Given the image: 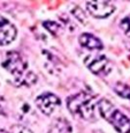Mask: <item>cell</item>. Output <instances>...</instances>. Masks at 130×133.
<instances>
[{"mask_svg": "<svg viewBox=\"0 0 130 133\" xmlns=\"http://www.w3.org/2000/svg\"><path fill=\"white\" fill-rule=\"evenodd\" d=\"M2 67L7 70L9 73L16 78V81L21 85L24 86H31L35 85L37 81V76L34 72L28 70V64L21 55L15 51H9L6 53L4 60H2Z\"/></svg>", "mask_w": 130, "mask_h": 133, "instance_id": "6da1fadb", "label": "cell"}, {"mask_svg": "<svg viewBox=\"0 0 130 133\" xmlns=\"http://www.w3.org/2000/svg\"><path fill=\"white\" fill-rule=\"evenodd\" d=\"M97 108L100 116L106 119L119 133H130V119L109 101L100 99L97 103Z\"/></svg>", "mask_w": 130, "mask_h": 133, "instance_id": "7a4b0ae2", "label": "cell"}, {"mask_svg": "<svg viewBox=\"0 0 130 133\" xmlns=\"http://www.w3.org/2000/svg\"><path fill=\"white\" fill-rule=\"evenodd\" d=\"M67 108L73 115L81 117L85 121H93L95 119V102L93 97L85 91L71 95L67 99Z\"/></svg>", "mask_w": 130, "mask_h": 133, "instance_id": "3957f363", "label": "cell"}, {"mask_svg": "<svg viewBox=\"0 0 130 133\" xmlns=\"http://www.w3.org/2000/svg\"><path fill=\"white\" fill-rule=\"evenodd\" d=\"M83 61L96 75H108L112 72V64L105 55H88Z\"/></svg>", "mask_w": 130, "mask_h": 133, "instance_id": "277c9868", "label": "cell"}, {"mask_svg": "<svg viewBox=\"0 0 130 133\" xmlns=\"http://www.w3.org/2000/svg\"><path fill=\"white\" fill-rule=\"evenodd\" d=\"M36 105L44 115L51 116L61 105V99L53 93H43L36 98Z\"/></svg>", "mask_w": 130, "mask_h": 133, "instance_id": "5b68a950", "label": "cell"}, {"mask_svg": "<svg viewBox=\"0 0 130 133\" xmlns=\"http://www.w3.org/2000/svg\"><path fill=\"white\" fill-rule=\"evenodd\" d=\"M86 11L96 19H106L115 11V6L108 1H88Z\"/></svg>", "mask_w": 130, "mask_h": 133, "instance_id": "8992f818", "label": "cell"}, {"mask_svg": "<svg viewBox=\"0 0 130 133\" xmlns=\"http://www.w3.org/2000/svg\"><path fill=\"white\" fill-rule=\"evenodd\" d=\"M16 28L11 21L0 15V45H8L16 38Z\"/></svg>", "mask_w": 130, "mask_h": 133, "instance_id": "52a82bcc", "label": "cell"}, {"mask_svg": "<svg viewBox=\"0 0 130 133\" xmlns=\"http://www.w3.org/2000/svg\"><path fill=\"white\" fill-rule=\"evenodd\" d=\"M78 42L83 48L88 49L90 51H99L104 48V44L98 37L95 35L89 34V32H84L78 38Z\"/></svg>", "mask_w": 130, "mask_h": 133, "instance_id": "ba28073f", "label": "cell"}, {"mask_svg": "<svg viewBox=\"0 0 130 133\" xmlns=\"http://www.w3.org/2000/svg\"><path fill=\"white\" fill-rule=\"evenodd\" d=\"M71 125L66 118H58L51 124L48 133H70Z\"/></svg>", "mask_w": 130, "mask_h": 133, "instance_id": "9c48e42d", "label": "cell"}, {"mask_svg": "<svg viewBox=\"0 0 130 133\" xmlns=\"http://www.w3.org/2000/svg\"><path fill=\"white\" fill-rule=\"evenodd\" d=\"M114 91L119 96L130 101V86L126 85V83H122V82H118L114 86Z\"/></svg>", "mask_w": 130, "mask_h": 133, "instance_id": "30bf717a", "label": "cell"}, {"mask_svg": "<svg viewBox=\"0 0 130 133\" xmlns=\"http://www.w3.org/2000/svg\"><path fill=\"white\" fill-rule=\"evenodd\" d=\"M120 28L122 29V31L127 35L128 37H130V15H127L120 22Z\"/></svg>", "mask_w": 130, "mask_h": 133, "instance_id": "8fae6325", "label": "cell"}, {"mask_svg": "<svg viewBox=\"0 0 130 133\" xmlns=\"http://www.w3.org/2000/svg\"><path fill=\"white\" fill-rule=\"evenodd\" d=\"M9 133H34L29 127L24 126V125H21V124H15L12 126L11 129V132Z\"/></svg>", "mask_w": 130, "mask_h": 133, "instance_id": "7c38bea8", "label": "cell"}, {"mask_svg": "<svg viewBox=\"0 0 130 133\" xmlns=\"http://www.w3.org/2000/svg\"><path fill=\"white\" fill-rule=\"evenodd\" d=\"M74 9H75V8H74ZM71 12H73V14L75 15V16L77 17V19L80 20L81 22H83V23H84V22H86V16H85V14H84V12H83L81 8H78V7H76V9H75V11H71Z\"/></svg>", "mask_w": 130, "mask_h": 133, "instance_id": "4fadbf2b", "label": "cell"}, {"mask_svg": "<svg viewBox=\"0 0 130 133\" xmlns=\"http://www.w3.org/2000/svg\"><path fill=\"white\" fill-rule=\"evenodd\" d=\"M93 133H103V132H100V131H96V132H93Z\"/></svg>", "mask_w": 130, "mask_h": 133, "instance_id": "5bb4252c", "label": "cell"}, {"mask_svg": "<svg viewBox=\"0 0 130 133\" xmlns=\"http://www.w3.org/2000/svg\"><path fill=\"white\" fill-rule=\"evenodd\" d=\"M1 133H9V132H6V131H2Z\"/></svg>", "mask_w": 130, "mask_h": 133, "instance_id": "9a60e30c", "label": "cell"}]
</instances>
